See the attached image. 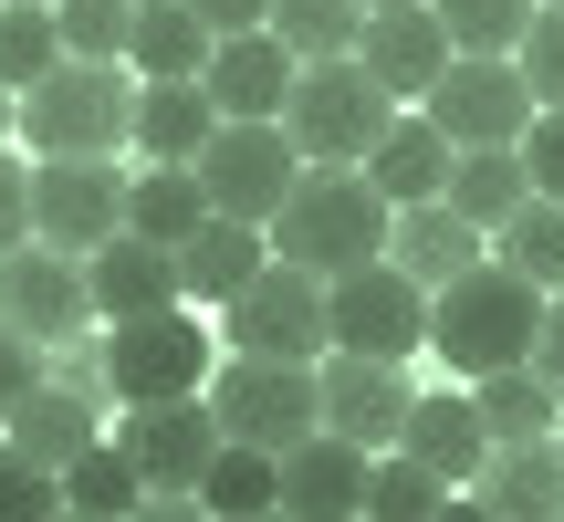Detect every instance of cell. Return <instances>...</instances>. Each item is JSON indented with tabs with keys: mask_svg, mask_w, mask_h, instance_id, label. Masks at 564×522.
I'll return each instance as SVG.
<instances>
[{
	"mask_svg": "<svg viewBox=\"0 0 564 522\" xmlns=\"http://www.w3.org/2000/svg\"><path fill=\"white\" fill-rule=\"evenodd\" d=\"M53 11H63V53L126 63V42H137V0H53Z\"/></svg>",
	"mask_w": 564,
	"mask_h": 522,
	"instance_id": "obj_37",
	"label": "cell"
},
{
	"mask_svg": "<svg viewBox=\"0 0 564 522\" xmlns=\"http://www.w3.org/2000/svg\"><path fill=\"white\" fill-rule=\"evenodd\" d=\"M137 11H147V0H137Z\"/></svg>",
	"mask_w": 564,
	"mask_h": 522,
	"instance_id": "obj_52",
	"label": "cell"
},
{
	"mask_svg": "<svg viewBox=\"0 0 564 522\" xmlns=\"http://www.w3.org/2000/svg\"><path fill=\"white\" fill-rule=\"evenodd\" d=\"M533 74V105H564V0H544L533 11V32H523V53H512Z\"/></svg>",
	"mask_w": 564,
	"mask_h": 522,
	"instance_id": "obj_39",
	"label": "cell"
},
{
	"mask_svg": "<svg viewBox=\"0 0 564 522\" xmlns=\"http://www.w3.org/2000/svg\"><path fill=\"white\" fill-rule=\"evenodd\" d=\"M324 303H335V356H429V282L398 272V261H356V272L324 282Z\"/></svg>",
	"mask_w": 564,
	"mask_h": 522,
	"instance_id": "obj_10",
	"label": "cell"
},
{
	"mask_svg": "<svg viewBox=\"0 0 564 522\" xmlns=\"http://www.w3.org/2000/svg\"><path fill=\"white\" fill-rule=\"evenodd\" d=\"M95 314L105 324H126V314H167V303H188V272H178V251L167 241H147V230H116L95 261Z\"/></svg>",
	"mask_w": 564,
	"mask_h": 522,
	"instance_id": "obj_18",
	"label": "cell"
},
{
	"mask_svg": "<svg viewBox=\"0 0 564 522\" xmlns=\"http://www.w3.org/2000/svg\"><path fill=\"white\" fill-rule=\"evenodd\" d=\"M63 63V11H32V0H0V84L32 95L42 74Z\"/></svg>",
	"mask_w": 564,
	"mask_h": 522,
	"instance_id": "obj_34",
	"label": "cell"
},
{
	"mask_svg": "<svg viewBox=\"0 0 564 522\" xmlns=\"http://www.w3.org/2000/svg\"><path fill=\"white\" fill-rule=\"evenodd\" d=\"M314 377H324V428H335V439H356V449H398L408 407H419L408 366H387V356H324Z\"/></svg>",
	"mask_w": 564,
	"mask_h": 522,
	"instance_id": "obj_14",
	"label": "cell"
},
{
	"mask_svg": "<svg viewBox=\"0 0 564 522\" xmlns=\"http://www.w3.org/2000/svg\"><path fill=\"white\" fill-rule=\"evenodd\" d=\"M523 167H533V188H544V199H564V105H544V116H533Z\"/></svg>",
	"mask_w": 564,
	"mask_h": 522,
	"instance_id": "obj_42",
	"label": "cell"
},
{
	"mask_svg": "<svg viewBox=\"0 0 564 522\" xmlns=\"http://www.w3.org/2000/svg\"><path fill=\"white\" fill-rule=\"evenodd\" d=\"M398 241V199H387L366 167H303L293 199L272 209V251L303 261V272H356V261H387Z\"/></svg>",
	"mask_w": 564,
	"mask_h": 522,
	"instance_id": "obj_2",
	"label": "cell"
},
{
	"mask_svg": "<svg viewBox=\"0 0 564 522\" xmlns=\"http://www.w3.org/2000/svg\"><path fill=\"white\" fill-rule=\"evenodd\" d=\"M398 116H408V105L387 95V84L366 74L356 53H335V63H303L293 105H282V126H293L303 167H366V157H377V137H387Z\"/></svg>",
	"mask_w": 564,
	"mask_h": 522,
	"instance_id": "obj_4",
	"label": "cell"
},
{
	"mask_svg": "<svg viewBox=\"0 0 564 522\" xmlns=\"http://www.w3.org/2000/svg\"><path fill=\"white\" fill-rule=\"evenodd\" d=\"M460 220H481V230H502L523 199H544L533 188V167H523V146H460V167H449V188H440Z\"/></svg>",
	"mask_w": 564,
	"mask_h": 522,
	"instance_id": "obj_27",
	"label": "cell"
},
{
	"mask_svg": "<svg viewBox=\"0 0 564 522\" xmlns=\"http://www.w3.org/2000/svg\"><path fill=\"white\" fill-rule=\"evenodd\" d=\"M105 418H116V407H95L84 387H63V377H42L32 398H21L11 418H0V439H11L21 460H42V470H74L84 449L105 439Z\"/></svg>",
	"mask_w": 564,
	"mask_h": 522,
	"instance_id": "obj_20",
	"label": "cell"
},
{
	"mask_svg": "<svg viewBox=\"0 0 564 522\" xmlns=\"http://www.w3.org/2000/svg\"><path fill=\"white\" fill-rule=\"evenodd\" d=\"M293 178H303V146H293L282 116H220V137L199 146V188H209V209H230V220L272 230V209L293 199Z\"/></svg>",
	"mask_w": 564,
	"mask_h": 522,
	"instance_id": "obj_9",
	"label": "cell"
},
{
	"mask_svg": "<svg viewBox=\"0 0 564 522\" xmlns=\"http://www.w3.org/2000/svg\"><path fill=\"white\" fill-rule=\"evenodd\" d=\"M42 377H53V345H32V335H21L11 314H0V418H11V407L32 398Z\"/></svg>",
	"mask_w": 564,
	"mask_h": 522,
	"instance_id": "obj_40",
	"label": "cell"
},
{
	"mask_svg": "<svg viewBox=\"0 0 564 522\" xmlns=\"http://www.w3.org/2000/svg\"><path fill=\"white\" fill-rule=\"evenodd\" d=\"M366 481H377V449L335 439V428L282 449V512L293 522H366Z\"/></svg>",
	"mask_w": 564,
	"mask_h": 522,
	"instance_id": "obj_16",
	"label": "cell"
},
{
	"mask_svg": "<svg viewBox=\"0 0 564 522\" xmlns=\"http://www.w3.org/2000/svg\"><path fill=\"white\" fill-rule=\"evenodd\" d=\"M209 53H220V32H209L188 0H147V11H137V42H126L137 84H199Z\"/></svg>",
	"mask_w": 564,
	"mask_h": 522,
	"instance_id": "obj_26",
	"label": "cell"
},
{
	"mask_svg": "<svg viewBox=\"0 0 564 522\" xmlns=\"http://www.w3.org/2000/svg\"><path fill=\"white\" fill-rule=\"evenodd\" d=\"M544 282H523L512 261H481L449 293H429V356L449 377H502V366H533V335H544Z\"/></svg>",
	"mask_w": 564,
	"mask_h": 522,
	"instance_id": "obj_1",
	"label": "cell"
},
{
	"mask_svg": "<svg viewBox=\"0 0 564 522\" xmlns=\"http://www.w3.org/2000/svg\"><path fill=\"white\" fill-rule=\"evenodd\" d=\"M63 522H95V512H63Z\"/></svg>",
	"mask_w": 564,
	"mask_h": 522,
	"instance_id": "obj_50",
	"label": "cell"
},
{
	"mask_svg": "<svg viewBox=\"0 0 564 522\" xmlns=\"http://www.w3.org/2000/svg\"><path fill=\"white\" fill-rule=\"evenodd\" d=\"M137 502H147V470L126 460V449H116V428H105V439L84 449L74 470H63V512H95V522H126Z\"/></svg>",
	"mask_w": 564,
	"mask_h": 522,
	"instance_id": "obj_31",
	"label": "cell"
},
{
	"mask_svg": "<svg viewBox=\"0 0 564 522\" xmlns=\"http://www.w3.org/2000/svg\"><path fill=\"white\" fill-rule=\"evenodd\" d=\"M387 261H398V272H419L429 293H449L460 272H481V261H491V230L460 220L449 199H419V209H398V241H387Z\"/></svg>",
	"mask_w": 564,
	"mask_h": 522,
	"instance_id": "obj_21",
	"label": "cell"
},
{
	"mask_svg": "<svg viewBox=\"0 0 564 522\" xmlns=\"http://www.w3.org/2000/svg\"><path fill=\"white\" fill-rule=\"evenodd\" d=\"M126 199H137V167L126 157H32V241L95 261L126 230Z\"/></svg>",
	"mask_w": 564,
	"mask_h": 522,
	"instance_id": "obj_8",
	"label": "cell"
},
{
	"mask_svg": "<svg viewBox=\"0 0 564 522\" xmlns=\"http://www.w3.org/2000/svg\"><path fill=\"white\" fill-rule=\"evenodd\" d=\"M491 261H512L523 282L564 293V199H523L502 230H491Z\"/></svg>",
	"mask_w": 564,
	"mask_h": 522,
	"instance_id": "obj_32",
	"label": "cell"
},
{
	"mask_svg": "<svg viewBox=\"0 0 564 522\" xmlns=\"http://www.w3.org/2000/svg\"><path fill=\"white\" fill-rule=\"evenodd\" d=\"M429 11L449 21V42H460V53H523V32H533V11H544V0H429Z\"/></svg>",
	"mask_w": 564,
	"mask_h": 522,
	"instance_id": "obj_36",
	"label": "cell"
},
{
	"mask_svg": "<svg viewBox=\"0 0 564 522\" xmlns=\"http://www.w3.org/2000/svg\"><path fill=\"white\" fill-rule=\"evenodd\" d=\"M440 522H502V512H491L481 491H449V512H440Z\"/></svg>",
	"mask_w": 564,
	"mask_h": 522,
	"instance_id": "obj_46",
	"label": "cell"
},
{
	"mask_svg": "<svg viewBox=\"0 0 564 522\" xmlns=\"http://www.w3.org/2000/svg\"><path fill=\"white\" fill-rule=\"evenodd\" d=\"M32 241V157H11L0 146V261Z\"/></svg>",
	"mask_w": 564,
	"mask_h": 522,
	"instance_id": "obj_41",
	"label": "cell"
},
{
	"mask_svg": "<svg viewBox=\"0 0 564 522\" xmlns=\"http://www.w3.org/2000/svg\"><path fill=\"white\" fill-rule=\"evenodd\" d=\"M533 377H544L554 398H564V293L544 303V335H533Z\"/></svg>",
	"mask_w": 564,
	"mask_h": 522,
	"instance_id": "obj_44",
	"label": "cell"
},
{
	"mask_svg": "<svg viewBox=\"0 0 564 522\" xmlns=\"http://www.w3.org/2000/svg\"><path fill=\"white\" fill-rule=\"evenodd\" d=\"M209 105H220V116H282V105H293V84H303V53L282 32H230L220 53H209Z\"/></svg>",
	"mask_w": 564,
	"mask_h": 522,
	"instance_id": "obj_17",
	"label": "cell"
},
{
	"mask_svg": "<svg viewBox=\"0 0 564 522\" xmlns=\"http://www.w3.org/2000/svg\"><path fill=\"white\" fill-rule=\"evenodd\" d=\"M21 146L32 157H137V63L63 53L21 95Z\"/></svg>",
	"mask_w": 564,
	"mask_h": 522,
	"instance_id": "obj_3",
	"label": "cell"
},
{
	"mask_svg": "<svg viewBox=\"0 0 564 522\" xmlns=\"http://www.w3.org/2000/svg\"><path fill=\"white\" fill-rule=\"evenodd\" d=\"M356 63L387 84L398 105H429V84L460 63V42H449V21L429 11V0H408V11H366V42H356Z\"/></svg>",
	"mask_w": 564,
	"mask_h": 522,
	"instance_id": "obj_15",
	"label": "cell"
},
{
	"mask_svg": "<svg viewBox=\"0 0 564 522\" xmlns=\"http://www.w3.org/2000/svg\"><path fill=\"white\" fill-rule=\"evenodd\" d=\"M178 272H188V303H209V314H220L230 293H241L251 272H272V230L262 220H209V230H188L178 241Z\"/></svg>",
	"mask_w": 564,
	"mask_h": 522,
	"instance_id": "obj_23",
	"label": "cell"
},
{
	"mask_svg": "<svg viewBox=\"0 0 564 522\" xmlns=\"http://www.w3.org/2000/svg\"><path fill=\"white\" fill-rule=\"evenodd\" d=\"M554 439H564V428H554Z\"/></svg>",
	"mask_w": 564,
	"mask_h": 522,
	"instance_id": "obj_53",
	"label": "cell"
},
{
	"mask_svg": "<svg viewBox=\"0 0 564 522\" xmlns=\"http://www.w3.org/2000/svg\"><path fill=\"white\" fill-rule=\"evenodd\" d=\"M366 11H408V0H366Z\"/></svg>",
	"mask_w": 564,
	"mask_h": 522,
	"instance_id": "obj_49",
	"label": "cell"
},
{
	"mask_svg": "<svg viewBox=\"0 0 564 522\" xmlns=\"http://www.w3.org/2000/svg\"><path fill=\"white\" fill-rule=\"evenodd\" d=\"M272 32L293 42L303 63H335L366 42V0H272Z\"/></svg>",
	"mask_w": 564,
	"mask_h": 522,
	"instance_id": "obj_35",
	"label": "cell"
},
{
	"mask_svg": "<svg viewBox=\"0 0 564 522\" xmlns=\"http://www.w3.org/2000/svg\"><path fill=\"white\" fill-rule=\"evenodd\" d=\"M220 345L230 356H293V366H324L335 356V303H324V272L272 251V272H251L241 293L220 303Z\"/></svg>",
	"mask_w": 564,
	"mask_h": 522,
	"instance_id": "obj_6",
	"label": "cell"
},
{
	"mask_svg": "<svg viewBox=\"0 0 564 522\" xmlns=\"http://www.w3.org/2000/svg\"><path fill=\"white\" fill-rule=\"evenodd\" d=\"M230 522H293V512H230Z\"/></svg>",
	"mask_w": 564,
	"mask_h": 522,
	"instance_id": "obj_48",
	"label": "cell"
},
{
	"mask_svg": "<svg viewBox=\"0 0 564 522\" xmlns=\"http://www.w3.org/2000/svg\"><path fill=\"white\" fill-rule=\"evenodd\" d=\"M209 137H220V105H209V84H137V157H158V167H199Z\"/></svg>",
	"mask_w": 564,
	"mask_h": 522,
	"instance_id": "obj_25",
	"label": "cell"
},
{
	"mask_svg": "<svg viewBox=\"0 0 564 522\" xmlns=\"http://www.w3.org/2000/svg\"><path fill=\"white\" fill-rule=\"evenodd\" d=\"M449 167H460V146H449L440 126H429V105H408V116H398V126L377 137L366 178H377V188H387L398 209H419V199H440V188H449Z\"/></svg>",
	"mask_w": 564,
	"mask_h": 522,
	"instance_id": "obj_24",
	"label": "cell"
},
{
	"mask_svg": "<svg viewBox=\"0 0 564 522\" xmlns=\"http://www.w3.org/2000/svg\"><path fill=\"white\" fill-rule=\"evenodd\" d=\"M32 11H53V0H32Z\"/></svg>",
	"mask_w": 564,
	"mask_h": 522,
	"instance_id": "obj_51",
	"label": "cell"
},
{
	"mask_svg": "<svg viewBox=\"0 0 564 522\" xmlns=\"http://www.w3.org/2000/svg\"><path fill=\"white\" fill-rule=\"evenodd\" d=\"M533 74L512 53H460L440 84H429V126H440L449 146H523L533 137Z\"/></svg>",
	"mask_w": 564,
	"mask_h": 522,
	"instance_id": "obj_11",
	"label": "cell"
},
{
	"mask_svg": "<svg viewBox=\"0 0 564 522\" xmlns=\"http://www.w3.org/2000/svg\"><path fill=\"white\" fill-rule=\"evenodd\" d=\"M199 502H209V522H230V512H282V449L220 439V460H209Z\"/></svg>",
	"mask_w": 564,
	"mask_h": 522,
	"instance_id": "obj_30",
	"label": "cell"
},
{
	"mask_svg": "<svg viewBox=\"0 0 564 522\" xmlns=\"http://www.w3.org/2000/svg\"><path fill=\"white\" fill-rule=\"evenodd\" d=\"M220 407L209 398H158V407H116V449L147 470V491H199L220 460Z\"/></svg>",
	"mask_w": 564,
	"mask_h": 522,
	"instance_id": "obj_12",
	"label": "cell"
},
{
	"mask_svg": "<svg viewBox=\"0 0 564 522\" xmlns=\"http://www.w3.org/2000/svg\"><path fill=\"white\" fill-rule=\"evenodd\" d=\"M0 522H63V470L21 460L11 439H0Z\"/></svg>",
	"mask_w": 564,
	"mask_h": 522,
	"instance_id": "obj_38",
	"label": "cell"
},
{
	"mask_svg": "<svg viewBox=\"0 0 564 522\" xmlns=\"http://www.w3.org/2000/svg\"><path fill=\"white\" fill-rule=\"evenodd\" d=\"M105 377H116V407L209 398V377H220V335L199 324V303H167V314H126V324H105Z\"/></svg>",
	"mask_w": 564,
	"mask_h": 522,
	"instance_id": "obj_5",
	"label": "cell"
},
{
	"mask_svg": "<svg viewBox=\"0 0 564 522\" xmlns=\"http://www.w3.org/2000/svg\"><path fill=\"white\" fill-rule=\"evenodd\" d=\"M188 11H199L220 42H230V32H272V0H188Z\"/></svg>",
	"mask_w": 564,
	"mask_h": 522,
	"instance_id": "obj_43",
	"label": "cell"
},
{
	"mask_svg": "<svg viewBox=\"0 0 564 522\" xmlns=\"http://www.w3.org/2000/svg\"><path fill=\"white\" fill-rule=\"evenodd\" d=\"M220 209H209V188H199V167H158V157H137V199H126V230H147V241H167L178 251L188 230H209Z\"/></svg>",
	"mask_w": 564,
	"mask_h": 522,
	"instance_id": "obj_28",
	"label": "cell"
},
{
	"mask_svg": "<svg viewBox=\"0 0 564 522\" xmlns=\"http://www.w3.org/2000/svg\"><path fill=\"white\" fill-rule=\"evenodd\" d=\"M398 449H408V460H429V470H440L449 491H470V481H481V460H491V428H481V398H470V387H429V398L408 407Z\"/></svg>",
	"mask_w": 564,
	"mask_h": 522,
	"instance_id": "obj_19",
	"label": "cell"
},
{
	"mask_svg": "<svg viewBox=\"0 0 564 522\" xmlns=\"http://www.w3.org/2000/svg\"><path fill=\"white\" fill-rule=\"evenodd\" d=\"M209 407H220V428L251 439V449H303L324 428V377L293 366V356H220Z\"/></svg>",
	"mask_w": 564,
	"mask_h": 522,
	"instance_id": "obj_7",
	"label": "cell"
},
{
	"mask_svg": "<svg viewBox=\"0 0 564 522\" xmlns=\"http://www.w3.org/2000/svg\"><path fill=\"white\" fill-rule=\"evenodd\" d=\"M470 491L502 522H564V439H502Z\"/></svg>",
	"mask_w": 564,
	"mask_h": 522,
	"instance_id": "obj_22",
	"label": "cell"
},
{
	"mask_svg": "<svg viewBox=\"0 0 564 522\" xmlns=\"http://www.w3.org/2000/svg\"><path fill=\"white\" fill-rule=\"evenodd\" d=\"M449 512V481L408 449H377V481H366V522H440Z\"/></svg>",
	"mask_w": 564,
	"mask_h": 522,
	"instance_id": "obj_33",
	"label": "cell"
},
{
	"mask_svg": "<svg viewBox=\"0 0 564 522\" xmlns=\"http://www.w3.org/2000/svg\"><path fill=\"white\" fill-rule=\"evenodd\" d=\"M11 137H21V95L0 84V146H11Z\"/></svg>",
	"mask_w": 564,
	"mask_h": 522,
	"instance_id": "obj_47",
	"label": "cell"
},
{
	"mask_svg": "<svg viewBox=\"0 0 564 522\" xmlns=\"http://www.w3.org/2000/svg\"><path fill=\"white\" fill-rule=\"evenodd\" d=\"M126 522H209V502H199V491H147Z\"/></svg>",
	"mask_w": 564,
	"mask_h": 522,
	"instance_id": "obj_45",
	"label": "cell"
},
{
	"mask_svg": "<svg viewBox=\"0 0 564 522\" xmlns=\"http://www.w3.org/2000/svg\"><path fill=\"white\" fill-rule=\"evenodd\" d=\"M0 314L21 324L32 345H74V335H95V272H84L74 251H53V241H21L11 261H0Z\"/></svg>",
	"mask_w": 564,
	"mask_h": 522,
	"instance_id": "obj_13",
	"label": "cell"
},
{
	"mask_svg": "<svg viewBox=\"0 0 564 522\" xmlns=\"http://www.w3.org/2000/svg\"><path fill=\"white\" fill-rule=\"evenodd\" d=\"M470 398H481V428H491V449L502 439H554L564 428V398L533 366H502V377H470Z\"/></svg>",
	"mask_w": 564,
	"mask_h": 522,
	"instance_id": "obj_29",
	"label": "cell"
}]
</instances>
